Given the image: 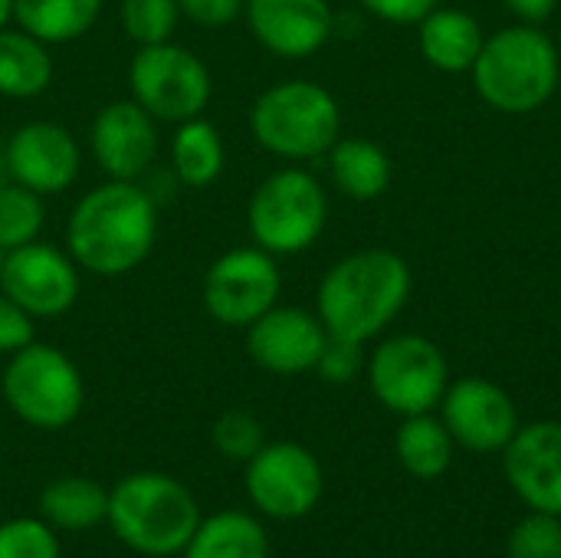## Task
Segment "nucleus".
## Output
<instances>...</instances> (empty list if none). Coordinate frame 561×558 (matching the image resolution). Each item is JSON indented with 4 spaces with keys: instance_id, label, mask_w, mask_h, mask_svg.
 <instances>
[{
    "instance_id": "obj_18",
    "label": "nucleus",
    "mask_w": 561,
    "mask_h": 558,
    "mask_svg": "<svg viewBox=\"0 0 561 558\" xmlns=\"http://www.w3.org/2000/svg\"><path fill=\"white\" fill-rule=\"evenodd\" d=\"M506 480L533 513L561 520V421L516 431L506 444Z\"/></svg>"
},
{
    "instance_id": "obj_33",
    "label": "nucleus",
    "mask_w": 561,
    "mask_h": 558,
    "mask_svg": "<svg viewBox=\"0 0 561 558\" xmlns=\"http://www.w3.org/2000/svg\"><path fill=\"white\" fill-rule=\"evenodd\" d=\"M33 339H36L33 316L23 306H16L7 293H0V355L10 358Z\"/></svg>"
},
{
    "instance_id": "obj_36",
    "label": "nucleus",
    "mask_w": 561,
    "mask_h": 558,
    "mask_svg": "<svg viewBox=\"0 0 561 558\" xmlns=\"http://www.w3.org/2000/svg\"><path fill=\"white\" fill-rule=\"evenodd\" d=\"M516 16H523L526 23H542L546 16H552V10L559 7V0H503Z\"/></svg>"
},
{
    "instance_id": "obj_8",
    "label": "nucleus",
    "mask_w": 561,
    "mask_h": 558,
    "mask_svg": "<svg viewBox=\"0 0 561 558\" xmlns=\"http://www.w3.org/2000/svg\"><path fill=\"white\" fill-rule=\"evenodd\" d=\"M128 89L131 99L158 122L178 125L204 115L214 95V79L194 49L168 39L154 46H138L128 62Z\"/></svg>"
},
{
    "instance_id": "obj_2",
    "label": "nucleus",
    "mask_w": 561,
    "mask_h": 558,
    "mask_svg": "<svg viewBox=\"0 0 561 558\" xmlns=\"http://www.w3.org/2000/svg\"><path fill=\"white\" fill-rule=\"evenodd\" d=\"M411 296V266L394 250H358L319 283L316 316L335 339L368 342L394 322Z\"/></svg>"
},
{
    "instance_id": "obj_24",
    "label": "nucleus",
    "mask_w": 561,
    "mask_h": 558,
    "mask_svg": "<svg viewBox=\"0 0 561 558\" xmlns=\"http://www.w3.org/2000/svg\"><path fill=\"white\" fill-rule=\"evenodd\" d=\"M332 181L345 197L375 201L391 184V161L381 145L368 138H339L329 148Z\"/></svg>"
},
{
    "instance_id": "obj_13",
    "label": "nucleus",
    "mask_w": 561,
    "mask_h": 558,
    "mask_svg": "<svg viewBox=\"0 0 561 558\" xmlns=\"http://www.w3.org/2000/svg\"><path fill=\"white\" fill-rule=\"evenodd\" d=\"M3 168L10 181L36 191L39 197L66 194L79 178L82 151L66 125L36 118L10 132L3 145Z\"/></svg>"
},
{
    "instance_id": "obj_4",
    "label": "nucleus",
    "mask_w": 561,
    "mask_h": 558,
    "mask_svg": "<svg viewBox=\"0 0 561 558\" xmlns=\"http://www.w3.org/2000/svg\"><path fill=\"white\" fill-rule=\"evenodd\" d=\"M473 86L496 112H536L559 86V49L536 26H506L483 43L473 62Z\"/></svg>"
},
{
    "instance_id": "obj_7",
    "label": "nucleus",
    "mask_w": 561,
    "mask_h": 558,
    "mask_svg": "<svg viewBox=\"0 0 561 558\" xmlns=\"http://www.w3.org/2000/svg\"><path fill=\"white\" fill-rule=\"evenodd\" d=\"M329 220V197L322 184L302 168H279L256 184L247 227L260 250L273 257H293L309 250Z\"/></svg>"
},
{
    "instance_id": "obj_26",
    "label": "nucleus",
    "mask_w": 561,
    "mask_h": 558,
    "mask_svg": "<svg viewBox=\"0 0 561 558\" xmlns=\"http://www.w3.org/2000/svg\"><path fill=\"white\" fill-rule=\"evenodd\" d=\"M394 454L411 477L437 480L450 470L454 437L444 421H434L431 414H414V418H404V424L398 428Z\"/></svg>"
},
{
    "instance_id": "obj_34",
    "label": "nucleus",
    "mask_w": 561,
    "mask_h": 558,
    "mask_svg": "<svg viewBox=\"0 0 561 558\" xmlns=\"http://www.w3.org/2000/svg\"><path fill=\"white\" fill-rule=\"evenodd\" d=\"M243 3L247 0H178L181 16H187L201 26H210V30H220V26L233 23L237 16H243Z\"/></svg>"
},
{
    "instance_id": "obj_37",
    "label": "nucleus",
    "mask_w": 561,
    "mask_h": 558,
    "mask_svg": "<svg viewBox=\"0 0 561 558\" xmlns=\"http://www.w3.org/2000/svg\"><path fill=\"white\" fill-rule=\"evenodd\" d=\"M10 20H13V0H0V30L10 26Z\"/></svg>"
},
{
    "instance_id": "obj_20",
    "label": "nucleus",
    "mask_w": 561,
    "mask_h": 558,
    "mask_svg": "<svg viewBox=\"0 0 561 558\" xmlns=\"http://www.w3.org/2000/svg\"><path fill=\"white\" fill-rule=\"evenodd\" d=\"M483 30L480 23L463 10H431L421 20V53L431 66L444 72H463L473 69L480 49H483Z\"/></svg>"
},
{
    "instance_id": "obj_28",
    "label": "nucleus",
    "mask_w": 561,
    "mask_h": 558,
    "mask_svg": "<svg viewBox=\"0 0 561 558\" xmlns=\"http://www.w3.org/2000/svg\"><path fill=\"white\" fill-rule=\"evenodd\" d=\"M118 23L125 36L138 46L168 43L181 23V7L178 0H122Z\"/></svg>"
},
{
    "instance_id": "obj_17",
    "label": "nucleus",
    "mask_w": 561,
    "mask_h": 558,
    "mask_svg": "<svg viewBox=\"0 0 561 558\" xmlns=\"http://www.w3.org/2000/svg\"><path fill=\"white\" fill-rule=\"evenodd\" d=\"M243 16L253 39L283 59L319 53L335 30L329 0H247Z\"/></svg>"
},
{
    "instance_id": "obj_25",
    "label": "nucleus",
    "mask_w": 561,
    "mask_h": 558,
    "mask_svg": "<svg viewBox=\"0 0 561 558\" xmlns=\"http://www.w3.org/2000/svg\"><path fill=\"white\" fill-rule=\"evenodd\" d=\"M105 0H13V23L49 46L85 36Z\"/></svg>"
},
{
    "instance_id": "obj_38",
    "label": "nucleus",
    "mask_w": 561,
    "mask_h": 558,
    "mask_svg": "<svg viewBox=\"0 0 561 558\" xmlns=\"http://www.w3.org/2000/svg\"><path fill=\"white\" fill-rule=\"evenodd\" d=\"M0 266H3V250H0Z\"/></svg>"
},
{
    "instance_id": "obj_29",
    "label": "nucleus",
    "mask_w": 561,
    "mask_h": 558,
    "mask_svg": "<svg viewBox=\"0 0 561 558\" xmlns=\"http://www.w3.org/2000/svg\"><path fill=\"white\" fill-rule=\"evenodd\" d=\"M210 441L217 447L220 457L227 460H237V464H247L250 457L260 454V447L266 444V434H263V424L250 414V411H224L214 428H210Z\"/></svg>"
},
{
    "instance_id": "obj_31",
    "label": "nucleus",
    "mask_w": 561,
    "mask_h": 558,
    "mask_svg": "<svg viewBox=\"0 0 561 558\" xmlns=\"http://www.w3.org/2000/svg\"><path fill=\"white\" fill-rule=\"evenodd\" d=\"M506 558H561L559 516L549 513L526 516L506 543Z\"/></svg>"
},
{
    "instance_id": "obj_1",
    "label": "nucleus",
    "mask_w": 561,
    "mask_h": 558,
    "mask_svg": "<svg viewBox=\"0 0 561 558\" xmlns=\"http://www.w3.org/2000/svg\"><path fill=\"white\" fill-rule=\"evenodd\" d=\"M158 240V204L138 181H102L66 220V250L79 270L105 280L138 270Z\"/></svg>"
},
{
    "instance_id": "obj_15",
    "label": "nucleus",
    "mask_w": 561,
    "mask_h": 558,
    "mask_svg": "<svg viewBox=\"0 0 561 558\" xmlns=\"http://www.w3.org/2000/svg\"><path fill=\"white\" fill-rule=\"evenodd\" d=\"M444 424L454 444L473 454H496L519 431V414L513 398L486 378H460L440 398Z\"/></svg>"
},
{
    "instance_id": "obj_32",
    "label": "nucleus",
    "mask_w": 561,
    "mask_h": 558,
    "mask_svg": "<svg viewBox=\"0 0 561 558\" xmlns=\"http://www.w3.org/2000/svg\"><path fill=\"white\" fill-rule=\"evenodd\" d=\"M365 365V355H362V342H348V339H335L329 335L322 355H319V365L316 372L329 382V385H348Z\"/></svg>"
},
{
    "instance_id": "obj_23",
    "label": "nucleus",
    "mask_w": 561,
    "mask_h": 558,
    "mask_svg": "<svg viewBox=\"0 0 561 558\" xmlns=\"http://www.w3.org/2000/svg\"><path fill=\"white\" fill-rule=\"evenodd\" d=\"M108 516V490L89 477H59L39 493V520L53 529L82 533Z\"/></svg>"
},
{
    "instance_id": "obj_12",
    "label": "nucleus",
    "mask_w": 561,
    "mask_h": 558,
    "mask_svg": "<svg viewBox=\"0 0 561 558\" xmlns=\"http://www.w3.org/2000/svg\"><path fill=\"white\" fill-rule=\"evenodd\" d=\"M82 276L69 250L33 240L3 253L0 293L23 306L33 319H59L79 303Z\"/></svg>"
},
{
    "instance_id": "obj_27",
    "label": "nucleus",
    "mask_w": 561,
    "mask_h": 558,
    "mask_svg": "<svg viewBox=\"0 0 561 558\" xmlns=\"http://www.w3.org/2000/svg\"><path fill=\"white\" fill-rule=\"evenodd\" d=\"M43 224H46V207L36 191L16 181L0 187V250L3 253L39 240Z\"/></svg>"
},
{
    "instance_id": "obj_6",
    "label": "nucleus",
    "mask_w": 561,
    "mask_h": 558,
    "mask_svg": "<svg viewBox=\"0 0 561 558\" xmlns=\"http://www.w3.org/2000/svg\"><path fill=\"white\" fill-rule=\"evenodd\" d=\"M0 391L10 411L36 431L69 428L85 401V385L76 362L36 339L10 355Z\"/></svg>"
},
{
    "instance_id": "obj_9",
    "label": "nucleus",
    "mask_w": 561,
    "mask_h": 558,
    "mask_svg": "<svg viewBox=\"0 0 561 558\" xmlns=\"http://www.w3.org/2000/svg\"><path fill=\"white\" fill-rule=\"evenodd\" d=\"M368 385L375 398L401 418L431 414L447 391V358L424 335H394L375 349Z\"/></svg>"
},
{
    "instance_id": "obj_5",
    "label": "nucleus",
    "mask_w": 561,
    "mask_h": 558,
    "mask_svg": "<svg viewBox=\"0 0 561 558\" xmlns=\"http://www.w3.org/2000/svg\"><path fill=\"white\" fill-rule=\"evenodd\" d=\"M250 132L276 158L309 161L329 155L342 132V112L329 89L309 79L270 86L250 109Z\"/></svg>"
},
{
    "instance_id": "obj_21",
    "label": "nucleus",
    "mask_w": 561,
    "mask_h": 558,
    "mask_svg": "<svg viewBox=\"0 0 561 558\" xmlns=\"http://www.w3.org/2000/svg\"><path fill=\"white\" fill-rule=\"evenodd\" d=\"M184 558H270V539L256 516L240 510L214 513L201 520L191 543L184 546Z\"/></svg>"
},
{
    "instance_id": "obj_3",
    "label": "nucleus",
    "mask_w": 561,
    "mask_h": 558,
    "mask_svg": "<svg viewBox=\"0 0 561 558\" xmlns=\"http://www.w3.org/2000/svg\"><path fill=\"white\" fill-rule=\"evenodd\" d=\"M105 523L131 553L151 558L181 556L201 510L191 490L168 474H131L108 490Z\"/></svg>"
},
{
    "instance_id": "obj_16",
    "label": "nucleus",
    "mask_w": 561,
    "mask_h": 558,
    "mask_svg": "<svg viewBox=\"0 0 561 558\" xmlns=\"http://www.w3.org/2000/svg\"><path fill=\"white\" fill-rule=\"evenodd\" d=\"M329 342L322 319L299 306H273L253 326H247V352L270 375L316 372Z\"/></svg>"
},
{
    "instance_id": "obj_11",
    "label": "nucleus",
    "mask_w": 561,
    "mask_h": 558,
    "mask_svg": "<svg viewBox=\"0 0 561 558\" xmlns=\"http://www.w3.org/2000/svg\"><path fill=\"white\" fill-rule=\"evenodd\" d=\"M322 467L312 451L293 441L263 444L247 460V493L253 506L270 520H302L322 500Z\"/></svg>"
},
{
    "instance_id": "obj_19",
    "label": "nucleus",
    "mask_w": 561,
    "mask_h": 558,
    "mask_svg": "<svg viewBox=\"0 0 561 558\" xmlns=\"http://www.w3.org/2000/svg\"><path fill=\"white\" fill-rule=\"evenodd\" d=\"M56 62L49 43L36 39L23 26L0 30V95L36 99L53 86Z\"/></svg>"
},
{
    "instance_id": "obj_30",
    "label": "nucleus",
    "mask_w": 561,
    "mask_h": 558,
    "mask_svg": "<svg viewBox=\"0 0 561 558\" xmlns=\"http://www.w3.org/2000/svg\"><path fill=\"white\" fill-rule=\"evenodd\" d=\"M0 558H59L53 526L26 516L0 523Z\"/></svg>"
},
{
    "instance_id": "obj_10",
    "label": "nucleus",
    "mask_w": 561,
    "mask_h": 558,
    "mask_svg": "<svg viewBox=\"0 0 561 558\" xmlns=\"http://www.w3.org/2000/svg\"><path fill=\"white\" fill-rule=\"evenodd\" d=\"M283 276L273 253L253 247L227 250L204 273L201 299L214 322L227 329H247L279 299Z\"/></svg>"
},
{
    "instance_id": "obj_35",
    "label": "nucleus",
    "mask_w": 561,
    "mask_h": 558,
    "mask_svg": "<svg viewBox=\"0 0 561 558\" xmlns=\"http://www.w3.org/2000/svg\"><path fill=\"white\" fill-rule=\"evenodd\" d=\"M362 3L388 23H421L437 0H362Z\"/></svg>"
},
{
    "instance_id": "obj_22",
    "label": "nucleus",
    "mask_w": 561,
    "mask_h": 558,
    "mask_svg": "<svg viewBox=\"0 0 561 558\" xmlns=\"http://www.w3.org/2000/svg\"><path fill=\"white\" fill-rule=\"evenodd\" d=\"M224 138L204 115L178 122L171 135V171L184 187H210L224 174Z\"/></svg>"
},
{
    "instance_id": "obj_14",
    "label": "nucleus",
    "mask_w": 561,
    "mask_h": 558,
    "mask_svg": "<svg viewBox=\"0 0 561 558\" xmlns=\"http://www.w3.org/2000/svg\"><path fill=\"white\" fill-rule=\"evenodd\" d=\"M89 148L95 164L112 181H138L151 171L161 148L158 118L145 112L135 99L108 102L92 118Z\"/></svg>"
}]
</instances>
